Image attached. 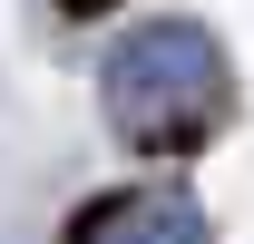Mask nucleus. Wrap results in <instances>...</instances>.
Listing matches in <instances>:
<instances>
[{
	"label": "nucleus",
	"mask_w": 254,
	"mask_h": 244,
	"mask_svg": "<svg viewBox=\"0 0 254 244\" xmlns=\"http://www.w3.org/2000/svg\"><path fill=\"white\" fill-rule=\"evenodd\" d=\"M225 108H235V68L205 20H137L98 59V118L147 156H186L195 137L225 127Z\"/></svg>",
	"instance_id": "f257e3e1"
},
{
	"label": "nucleus",
	"mask_w": 254,
	"mask_h": 244,
	"mask_svg": "<svg viewBox=\"0 0 254 244\" xmlns=\"http://www.w3.org/2000/svg\"><path fill=\"white\" fill-rule=\"evenodd\" d=\"M78 244H215V235L186 185H147V195H108V215H88Z\"/></svg>",
	"instance_id": "f03ea898"
}]
</instances>
